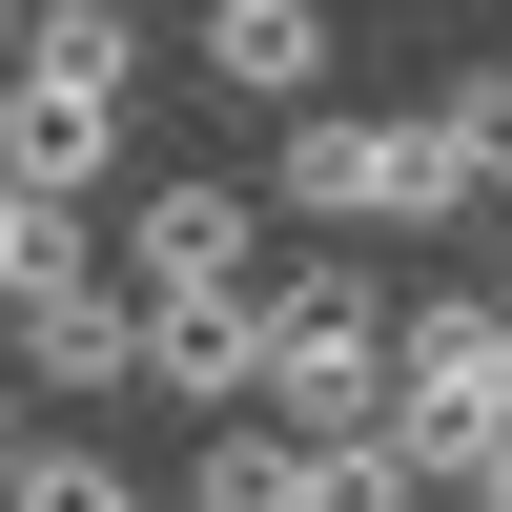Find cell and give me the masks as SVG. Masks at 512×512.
<instances>
[{
    "label": "cell",
    "instance_id": "6da1fadb",
    "mask_svg": "<svg viewBox=\"0 0 512 512\" xmlns=\"http://www.w3.org/2000/svg\"><path fill=\"white\" fill-rule=\"evenodd\" d=\"M267 185H287V226H492L472 164H451V123H369V103H287Z\"/></svg>",
    "mask_w": 512,
    "mask_h": 512
},
{
    "label": "cell",
    "instance_id": "ba28073f",
    "mask_svg": "<svg viewBox=\"0 0 512 512\" xmlns=\"http://www.w3.org/2000/svg\"><path fill=\"white\" fill-rule=\"evenodd\" d=\"M0 492H21V512H164L103 431H21V451H0Z\"/></svg>",
    "mask_w": 512,
    "mask_h": 512
},
{
    "label": "cell",
    "instance_id": "7a4b0ae2",
    "mask_svg": "<svg viewBox=\"0 0 512 512\" xmlns=\"http://www.w3.org/2000/svg\"><path fill=\"white\" fill-rule=\"evenodd\" d=\"M390 287H369V267H287L267 287V410H287V431H390Z\"/></svg>",
    "mask_w": 512,
    "mask_h": 512
},
{
    "label": "cell",
    "instance_id": "4fadbf2b",
    "mask_svg": "<svg viewBox=\"0 0 512 512\" xmlns=\"http://www.w3.org/2000/svg\"><path fill=\"white\" fill-rule=\"evenodd\" d=\"M492 287H512V205H492Z\"/></svg>",
    "mask_w": 512,
    "mask_h": 512
},
{
    "label": "cell",
    "instance_id": "8992f818",
    "mask_svg": "<svg viewBox=\"0 0 512 512\" xmlns=\"http://www.w3.org/2000/svg\"><path fill=\"white\" fill-rule=\"evenodd\" d=\"M246 246H267V205H246V185H144L123 267H144V287H267Z\"/></svg>",
    "mask_w": 512,
    "mask_h": 512
},
{
    "label": "cell",
    "instance_id": "5b68a950",
    "mask_svg": "<svg viewBox=\"0 0 512 512\" xmlns=\"http://www.w3.org/2000/svg\"><path fill=\"white\" fill-rule=\"evenodd\" d=\"M144 390L267 410V287H144Z\"/></svg>",
    "mask_w": 512,
    "mask_h": 512
},
{
    "label": "cell",
    "instance_id": "52a82bcc",
    "mask_svg": "<svg viewBox=\"0 0 512 512\" xmlns=\"http://www.w3.org/2000/svg\"><path fill=\"white\" fill-rule=\"evenodd\" d=\"M205 82L226 103H328V0H205Z\"/></svg>",
    "mask_w": 512,
    "mask_h": 512
},
{
    "label": "cell",
    "instance_id": "9c48e42d",
    "mask_svg": "<svg viewBox=\"0 0 512 512\" xmlns=\"http://www.w3.org/2000/svg\"><path fill=\"white\" fill-rule=\"evenodd\" d=\"M431 123H451V164H472V205H512V62H472Z\"/></svg>",
    "mask_w": 512,
    "mask_h": 512
},
{
    "label": "cell",
    "instance_id": "8fae6325",
    "mask_svg": "<svg viewBox=\"0 0 512 512\" xmlns=\"http://www.w3.org/2000/svg\"><path fill=\"white\" fill-rule=\"evenodd\" d=\"M472 512H512V451H492V472H472Z\"/></svg>",
    "mask_w": 512,
    "mask_h": 512
},
{
    "label": "cell",
    "instance_id": "30bf717a",
    "mask_svg": "<svg viewBox=\"0 0 512 512\" xmlns=\"http://www.w3.org/2000/svg\"><path fill=\"white\" fill-rule=\"evenodd\" d=\"M21 41H41V0H0V82H21Z\"/></svg>",
    "mask_w": 512,
    "mask_h": 512
},
{
    "label": "cell",
    "instance_id": "7c38bea8",
    "mask_svg": "<svg viewBox=\"0 0 512 512\" xmlns=\"http://www.w3.org/2000/svg\"><path fill=\"white\" fill-rule=\"evenodd\" d=\"M369 512H431V492H369ZM451 512H472V492H451Z\"/></svg>",
    "mask_w": 512,
    "mask_h": 512
},
{
    "label": "cell",
    "instance_id": "277c9868",
    "mask_svg": "<svg viewBox=\"0 0 512 512\" xmlns=\"http://www.w3.org/2000/svg\"><path fill=\"white\" fill-rule=\"evenodd\" d=\"M123 123H144V82H103V62H41V41H21V82H0V164H21V185H103V164H123Z\"/></svg>",
    "mask_w": 512,
    "mask_h": 512
},
{
    "label": "cell",
    "instance_id": "3957f363",
    "mask_svg": "<svg viewBox=\"0 0 512 512\" xmlns=\"http://www.w3.org/2000/svg\"><path fill=\"white\" fill-rule=\"evenodd\" d=\"M21 390L41 410H82V390H144V267H62V287H21Z\"/></svg>",
    "mask_w": 512,
    "mask_h": 512
}]
</instances>
